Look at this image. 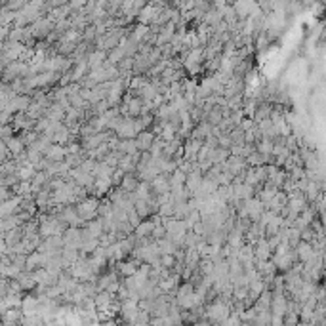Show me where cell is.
Here are the masks:
<instances>
[{
  "label": "cell",
  "instance_id": "obj_1",
  "mask_svg": "<svg viewBox=\"0 0 326 326\" xmlns=\"http://www.w3.org/2000/svg\"><path fill=\"white\" fill-rule=\"evenodd\" d=\"M99 206H101V201L97 197H88L86 201H82L80 204H77V212L78 218L82 221H92L99 218Z\"/></svg>",
  "mask_w": 326,
  "mask_h": 326
},
{
  "label": "cell",
  "instance_id": "obj_2",
  "mask_svg": "<svg viewBox=\"0 0 326 326\" xmlns=\"http://www.w3.org/2000/svg\"><path fill=\"white\" fill-rule=\"evenodd\" d=\"M31 29H33L35 39H48L50 35L56 31V23L50 20V18H40L37 23L31 25Z\"/></svg>",
  "mask_w": 326,
  "mask_h": 326
},
{
  "label": "cell",
  "instance_id": "obj_3",
  "mask_svg": "<svg viewBox=\"0 0 326 326\" xmlns=\"http://www.w3.org/2000/svg\"><path fill=\"white\" fill-rule=\"evenodd\" d=\"M63 240H65V248L80 250L82 242H84V231L80 227H69L63 235Z\"/></svg>",
  "mask_w": 326,
  "mask_h": 326
},
{
  "label": "cell",
  "instance_id": "obj_4",
  "mask_svg": "<svg viewBox=\"0 0 326 326\" xmlns=\"http://www.w3.org/2000/svg\"><path fill=\"white\" fill-rule=\"evenodd\" d=\"M151 189H153L154 197L170 195V191H172V185H170V176H166V174L156 176L153 182H151Z\"/></svg>",
  "mask_w": 326,
  "mask_h": 326
},
{
  "label": "cell",
  "instance_id": "obj_5",
  "mask_svg": "<svg viewBox=\"0 0 326 326\" xmlns=\"http://www.w3.org/2000/svg\"><path fill=\"white\" fill-rule=\"evenodd\" d=\"M21 202H23V199L18 197V195H14L10 201L2 202V206H0V216H2V220L16 216V212L21 210Z\"/></svg>",
  "mask_w": 326,
  "mask_h": 326
},
{
  "label": "cell",
  "instance_id": "obj_6",
  "mask_svg": "<svg viewBox=\"0 0 326 326\" xmlns=\"http://www.w3.org/2000/svg\"><path fill=\"white\" fill-rule=\"evenodd\" d=\"M296 254H297L299 263H307V261H311L313 258H316V256H318V252H315L313 244H311V242H303V240L297 244Z\"/></svg>",
  "mask_w": 326,
  "mask_h": 326
},
{
  "label": "cell",
  "instance_id": "obj_7",
  "mask_svg": "<svg viewBox=\"0 0 326 326\" xmlns=\"http://www.w3.org/2000/svg\"><path fill=\"white\" fill-rule=\"evenodd\" d=\"M139 265H141V261H137V259H124V261H118L116 269H118V275H122L124 278H128V277L137 275Z\"/></svg>",
  "mask_w": 326,
  "mask_h": 326
},
{
  "label": "cell",
  "instance_id": "obj_8",
  "mask_svg": "<svg viewBox=\"0 0 326 326\" xmlns=\"http://www.w3.org/2000/svg\"><path fill=\"white\" fill-rule=\"evenodd\" d=\"M254 256H256V261H269L273 258V250L269 246L267 239H261L254 244Z\"/></svg>",
  "mask_w": 326,
  "mask_h": 326
},
{
  "label": "cell",
  "instance_id": "obj_9",
  "mask_svg": "<svg viewBox=\"0 0 326 326\" xmlns=\"http://www.w3.org/2000/svg\"><path fill=\"white\" fill-rule=\"evenodd\" d=\"M84 229V235H88V237H92V239H101L103 235H105L107 231H105V227H103V221L99 220H92V221H88L86 225L82 227Z\"/></svg>",
  "mask_w": 326,
  "mask_h": 326
},
{
  "label": "cell",
  "instance_id": "obj_10",
  "mask_svg": "<svg viewBox=\"0 0 326 326\" xmlns=\"http://www.w3.org/2000/svg\"><path fill=\"white\" fill-rule=\"evenodd\" d=\"M107 52H103V50H94L90 56H88V67H90V71H96V69H101L103 65L107 63Z\"/></svg>",
  "mask_w": 326,
  "mask_h": 326
},
{
  "label": "cell",
  "instance_id": "obj_11",
  "mask_svg": "<svg viewBox=\"0 0 326 326\" xmlns=\"http://www.w3.org/2000/svg\"><path fill=\"white\" fill-rule=\"evenodd\" d=\"M40 309V297L37 296H25L23 297V305H21V311L25 316H33L39 315Z\"/></svg>",
  "mask_w": 326,
  "mask_h": 326
},
{
  "label": "cell",
  "instance_id": "obj_12",
  "mask_svg": "<svg viewBox=\"0 0 326 326\" xmlns=\"http://www.w3.org/2000/svg\"><path fill=\"white\" fill-rule=\"evenodd\" d=\"M44 156H46L48 160H52V162H65V158H67V147L54 143L48 149V153L44 154Z\"/></svg>",
  "mask_w": 326,
  "mask_h": 326
},
{
  "label": "cell",
  "instance_id": "obj_13",
  "mask_svg": "<svg viewBox=\"0 0 326 326\" xmlns=\"http://www.w3.org/2000/svg\"><path fill=\"white\" fill-rule=\"evenodd\" d=\"M135 139H137V145H139V151H141V153H149L151 147H153V143L156 141V135H154L151 130H147V132H141Z\"/></svg>",
  "mask_w": 326,
  "mask_h": 326
},
{
  "label": "cell",
  "instance_id": "obj_14",
  "mask_svg": "<svg viewBox=\"0 0 326 326\" xmlns=\"http://www.w3.org/2000/svg\"><path fill=\"white\" fill-rule=\"evenodd\" d=\"M149 33H151V27H147V25H141V23H137L134 29L128 33V37H130V39L134 40V42H137V44L141 46L145 40H147V37H149Z\"/></svg>",
  "mask_w": 326,
  "mask_h": 326
},
{
  "label": "cell",
  "instance_id": "obj_15",
  "mask_svg": "<svg viewBox=\"0 0 326 326\" xmlns=\"http://www.w3.org/2000/svg\"><path fill=\"white\" fill-rule=\"evenodd\" d=\"M153 231H154V223L153 220L149 218V220H143L141 221V225L134 231V235L137 237L139 240L143 239H153Z\"/></svg>",
  "mask_w": 326,
  "mask_h": 326
},
{
  "label": "cell",
  "instance_id": "obj_16",
  "mask_svg": "<svg viewBox=\"0 0 326 326\" xmlns=\"http://www.w3.org/2000/svg\"><path fill=\"white\" fill-rule=\"evenodd\" d=\"M156 246H158V252H160V256H176L178 254V244L170 240L168 237L166 239H160L156 240Z\"/></svg>",
  "mask_w": 326,
  "mask_h": 326
},
{
  "label": "cell",
  "instance_id": "obj_17",
  "mask_svg": "<svg viewBox=\"0 0 326 326\" xmlns=\"http://www.w3.org/2000/svg\"><path fill=\"white\" fill-rule=\"evenodd\" d=\"M18 284L21 286V290H35V288H39L37 278L29 271H23L20 277H18Z\"/></svg>",
  "mask_w": 326,
  "mask_h": 326
},
{
  "label": "cell",
  "instance_id": "obj_18",
  "mask_svg": "<svg viewBox=\"0 0 326 326\" xmlns=\"http://www.w3.org/2000/svg\"><path fill=\"white\" fill-rule=\"evenodd\" d=\"M8 149H10V153L14 158H18V156H21V154H25V151H27V145L23 143V139L21 137H12L10 141H8Z\"/></svg>",
  "mask_w": 326,
  "mask_h": 326
},
{
  "label": "cell",
  "instance_id": "obj_19",
  "mask_svg": "<svg viewBox=\"0 0 326 326\" xmlns=\"http://www.w3.org/2000/svg\"><path fill=\"white\" fill-rule=\"evenodd\" d=\"M139 178L135 176V174H126V178L122 180V183H120V189L122 191H126V193H135L137 191V187H139Z\"/></svg>",
  "mask_w": 326,
  "mask_h": 326
},
{
  "label": "cell",
  "instance_id": "obj_20",
  "mask_svg": "<svg viewBox=\"0 0 326 326\" xmlns=\"http://www.w3.org/2000/svg\"><path fill=\"white\" fill-rule=\"evenodd\" d=\"M116 168L113 166H109L107 162H99L97 164V170H96V180H113V176H115Z\"/></svg>",
  "mask_w": 326,
  "mask_h": 326
},
{
  "label": "cell",
  "instance_id": "obj_21",
  "mask_svg": "<svg viewBox=\"0 0 326 326\" xmlns=\"http://www.w3.org/2000/svg\"><path fill=\"white\" fill-rule=\"evenodd\" d=\"M124 59H126V52L120 48V46H118V48H115V50H111V52H109V56H107V61H109L111 65H116V67H118V65H120Z\"/></svg>",
  "mask_w": 326,
  "mask_h": 326
},
{
  "label": "cell",
  "instance_id": "obj_22",
  "mask_svg": "<svg viewBox=\"0 0 326 326\" xmlns=\"http://www.w3.org/2000/svg\"><path fill=\"white\" fill-rule=\"evenodd\" d=\"M185 183H187V174L182 172V170L178 168V170L170 176V185H172V189H176V187H183Z\"/></svg>",
  "mask_w": 326,
  "mask_h": 326
},
{
  "label": "cell",
  "instance_id": "obj_23",
  "mask_svg": "<svg viewBox=\"0 0 326 326\" xmlns=\"http://www.w3.org/2000/svg\"><path fill=\"white\" fill-rule=\"evenodd\" d=\"M141 216H139V214H137V212H135V208L132 212H128V223H130V225H132V227H134V231L137 229V227H139V225H141Z\"/></svg>",
  "mask_w": 326,
  "mask_h": 326
},
{
  "label": "cell",
  "instance_id": "obj_24",
  "mask_svg": "<svg viewBox=\"0 0 326 326\" xmlns=\"http://www.w3.org/2000/svg\"><path fill=\"white\" fill-rule=\"evenodd\" d=\"M218 147H220V149H227V151H231V147H233L231 135H229V134L220 135V137H218Z\"/></svg>",
  "mask_w": 326,
  "mask_h": 326
},
{
  "label": "cell",
  "instance_id": "obj_25",
  "mask_svg": "<svg viewBox=\"0 0 326 326\" xmlns=\"http://www.w3.org/2000/svg\"><path fill=\"white\" fill-rule=\"evenodd\" d=\"M256 126H258V124L254 122V118H248V116H244V120H242V122L239 124V130H242V132L246 134V132H250V130H254Z\"/></svg>",
  "mask_w": 326,
  "mask_h": 326
},
{
  "label": "cell",
  "instance_id": "obj_26",
  "mask_svg": "<svg viewBox=\"0 0 326 326\" xmlns=\"http://www.w3.org/2000/svg\"><path fill=\"white\" fill-rule=\"evenodd\" d=\"M101 326H118L115 318H107V320H101Z\"/></svg>",
  "mask_w": 326,
  "mask_h": 326
}]
</instances>
